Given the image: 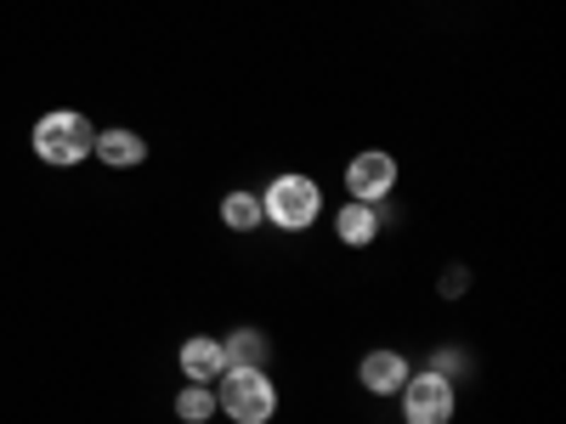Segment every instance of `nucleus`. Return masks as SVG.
<instances>
[{"instance_id":"1","label":"nucleus","mask_w":566,"mask_h":424,"mask_svg":"<svg viewBox=\"0 0 566 424\" xmlns=\"http://www.w3.org/2000/svg\"><path fill=\"white\" fill-rule=\"evenodd\" d=\"M91 148H97V130H91V119H85V114L57 108V114L34 119V159H45V165L69 170V165L91 159Z\"/></svg>"},{"instance_id":"2","label":"nucleus","mask_w":566,"mask_h":424,"mask_svg":"<svg viewBox=\"0 0 566 424\" xmlns=\"http://www.w3.org/2000/svg\"><path fill=\"white\" fill-rule=\"evenodd\" d=\"M216 407L239 424H266L277 413V391L266 380V368H227L216 380Z\"/></svg>"},{"instance_id":"3","label":"nucleus","mask_w":566,"mask_h":424,"mask_svg":"<svg viewBox=\"0 0 566 424\" xmlns=\"http://www.w3.org/2000/svg\"><path fill=\"white\" fill-rule=\"evenodd\" d=\"M317 210H323V193L312 176H272L261 193V215L283 232H306L317 221Z\"/></svg>"},{"instance_id":"4","label":"nucleus","mask_w":566,"mask_h":424,"mask_svg":"<svg viewBox=\"0 0 566 424\" xmlns=\"http://www.w3.org/2000/svg\"><path fill=\"white\" fill-rule=\"evenodd\" d=\"M402 396V418L408 424H448L453 418V380H442V373H408V385L397 391Z\"/></svg>"},{"instance_id":"5","label":"nucleus","mask_w":566,"mask_h":424,"mask_svg":"<svg viewBox=\"0 0 566 424\" xmlns=\"http://www.w3.org/2000/svg\"><path fill=\"white\" fill-rule=\"evenodd\" d=\"M346 187H352V199L357 204H380L386 193H397V159L380 153V148H368L346 165Z\"/></svg>"},{"instance_id":"6","label":"nucleus","mask_w":566,"mask_h":424,"mask_svg":"<svg viewBox=\"0 0 566 424\" xmlns=\"http://www.w3.org/2000/svg\"><path fill=\"white\" fill-rule=\"evenodd\" d=\"M357 380H363V391H374V396H397V391L408 385V357L391 351V346L368 351L363 368H357Z\"/></svg>"},{"instance_id":"7","label":"nucleus","mask_w":566,"mask_h":424,"mask_svg":"<svg viewBox=\"0 0 566 424\" xmlns=\"http://www.w3.org/2000/svg\"><path fill=\"white\" fill-rule=\"evenodd\" d=\"M181 373L193 385H216L221 373H227V351H221V340H210V335H193L181 346Z\"/></svg>"},{"instance_id":"8","label":"nucleus","mask_w":566,"mask_h":424,"mask_svg":"<svg viewBox=\"0 0 566 424\" xmlns=\"http://www.w3.org/2000/svg\"><path fill=\"white\" fill-rule=\"evenodd\" d=\"M91 153H97L108 170H130V165H142V159H148V141H142L136 130H97V148H91Z\"/></svg>"},{"instance_id":"9","label":"nucleus","mask_w":566,"mask_h":424,"mask_svg":"<svg viewBox=\"0 0 566 424\" xmlns=\"http://www.w3.org/2000/svg\"><path fill=\"white\" fill-rule=\"evenodd\" d=\"M335 232H340V244L363 250V244L380 239V210H374V204H357V199H346V210L335 215Z\"/></svg>"},{"instance_id":"10","label":"nucleus","mask_w":566,"mask_h":424,"mask_svg":"<svg viewBox=\"0 0 566 424\" xmlns=\"http://www.w3.org/2000/svg\"><path fill=\"white\" fill-rule=\"evenodd\" d=\"M221 351H227V368H266L272 340L261 335V328H239V335L221 340Z\"/></svg>"},{"instance_id":"11","label":"nucleus","mask_w":566,"mask_h":424,"mask_svg":"<svg viewBox=\"0 0 566 424\" xmlns=\"http://www.w3.org/2000/svg\"><path fill=\"white\" fill-rule=\"evenodd\" d=\"M221 221L232 226V232H255L266 215H261V193H227L221 199Z\"/></svg>"},{"instance_id":"12","label":"nucleus","mask_w":566,"mask_h":424,"mask_svg":"<svg viewBox=\"0 0 566 424\" xmlns=\"http://www.w3.org/2000/svg\"><path fill=\"white\" fill-rule=\"evenodd\" d=\"M216 413V391L210 385H193V380H187V391L176 396V418L181 424H205Z\"/></svg>"},{"instance_id":"13","label":"nucleus","mask_w":566,"mask_h":424,"mask_svg":"<svg viewBox=\"0 0 566 424\" xmlns=\"http://www.w3.org/2000/svg\"><path fill=\"white\" fill-rule=\"evenodd\" d=\"M431 373H442V380H459V373H470V357H464L459 346H442V351H431Z\"/></svg>"},{"instance_id":"14","label":"nucleus","mask_w":566,"mask_h":424,"mask_svg":"<svg viewBox=\"0 0 566 424\" xmlns=\"http://www.w3.org/2000/svg\"><path fill=\"white\" fill-rule=\"evenodd\" d=\"M459 289H464V272H459V266H453V272H448V277H442V295H459Z\"/></svg>"}]
</instances>
